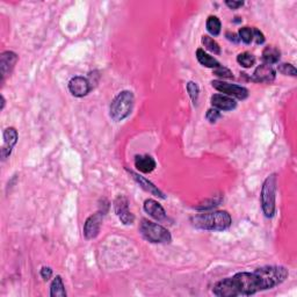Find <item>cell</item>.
I'll return each mask as SVG.
<instances>
[{
  "instance_id": "obj_1",
  "label": "cell",
  "mask_w": 297,
  "mask_h": 297,
  "mask_svg": "<svg viewBox=\"0 0 297 297\" xmlns=\"http://www.w3.org/2000/svg\"><path fill=\"white\" fill-rule=\"evenodd\" d=\"M289 272L283 266H264L254 272H239L231 278L223 279L213 288L218 297L251 296L263 290L273 289L288 279Z\"/></svg>"
},
{
  "instance_id": "obj_2",
  "label": "cell",
  "mask_w": 297,
  "mask_h": 297,
  "mask_svg": "<svg viewBox=\"0 0 297 297\" xmlns=\"http://www.w3.org/2000/svg\"><path fill=\"white\" fill-rule=\"evenodd\" d=\"M191 222L193 227L201 230L224 231L230 228L232 218L227 210H218V212L202 213L193 216Z\"/></svg>"
},
{
  "instance_id": "obj_3",
  "label": "cell",
  "mask_w": 297,
  "mask_h": 297,
  "mask_svg": "<svg viewBox=\"0 0 297 297\" xmlns=\"http://www.w3.org/2000/svg\"><path fill=\"white\" fill-rule=\"evenodd\" d=\"M135 97L132 91H122L114 98L109 107V115L115 122H121L132 114Z\"/></svg>"
},
{
  "instance_id": "obj_4",
  "label": "cell",
  "mask_w": 297,
  "mask_h": 297,
  "mask_svg": "<svg viewBox=\"0 0 297 297\" xmlns=\"http://www.w3.org/2000/svg\"><path fill=\"white\" fill-rule=\"evenodd\" d=\"M276 186H278V177L275 173H273L266 178L263 183V188H261V209L267 218H272L275 215Z\"/></svg>"
},
{
  "instance_id": "obj_5",
  "label": "cell",
  "mask_w": 297,
  "mask_h": 297,
  "mask_svg": "<svg viewBox=\"0 0 297 297\" xmlns=\"http://www.w3.org/2000/svg\"><path fill=\"white\" fill-rule=\"evenodd\" d=\"M139 232L145 240L153 244H168L172 240L171 232L167 229L145 218L139 223Z\"/></svg>"
},
{
  "instance_id": "obj_6",
  "label": "cell",
  "mask_w": 297,
  "mask_h": 297,
  "mask_svg": "<svg viewBox=\"0 0 297 297\" xmlns=\"http://www.w3.org/2000/svg\"><path fill=\"white\" fill-rule=\"evenodd\" d=\"M212 86L216 91L221 92L224 96L230 98H236L238 100H245L248 97V90L244 86L230 84V82H225L223 80H213Z\"/></svg>"
},
{
  "instance_id": "obj_7",
  "label": "cell",
  "mask_w": 297,
  "mask_h": 297,
  "mask_svg": "<svg viewBox=\"0 0 297 297\" xmlns=\"http://www.w3.org/2000/svg\"><path fill=\"white\" fill-rule=\"evenodd\" d=\"M17 139H19V133H17L16 128H6L4 133H2V145L1 150H0V157H1L2 162H5L11 156L12 151L17 143Z\"/></svg>"
},
{
  "instance_id": "obj_8",
  "label": "cell",
  "mask_w": 297,
  "mask_h": 297,
  "mask_svg": "<svg viewBox=\"0 0 297 297\" xmlns=\"http://www.w3.org/2000/svg\"><path fill=\"white\" fill-rule=\"evenodd\" d=\"M114 210L118 219L124 225H132L135 222V215L129 210V201L126 197L120 195L114 201Z\"/></svg>"
},
{
  "instance_id": "obj_9",
  "label": "cell",
  "mask_w": 297,
  "mask_h": 297,
  "mask_svg": "<svg viewBox=\"0 0 297 297\" xmlns=\"http://www.w3.org/2000/svg\"><path fill=\"white\" fill-rule=\"evenodd\" d=\"M103 216H105V214L102 212H98L86 219L84 224V236L86 239L90 240L97 238L100 232L101 225H102Z\"/></svg>"
},
{
  "instance_id": "obj_10",
  "label": "cell",
  "mask_w": 297,
  "mask_h": 297,
  "mask_svg": "<svg viewBox=\"0 0 297 297\" xmlns=\"http://www.w3.org/2000/svg\"><path fill=\"white\" fill-rule=\"evenodd\" d=\"M91 90H92L91 84H90V82H88L87 78L77 76L70 79L69 91L73 97H77V98L86 97L88 93H90Z\"/></svg>"
},
{
  "instance_id": "obj_11",
  "label": "cell",
  "mask_w": 297,
  "mask_h": 297,
  "mask_svg": "<svg viewBox=\"0 0 297 297\" xmlns=\"http://www.w3.org/2000/svg\"><path fill=\"white\" fill-rule=\"evenodd\" d=\"M19 61V56L13 51H5L0 55V71H1V82H5L6 77L12 73L14 66Z\"/></svg>"
},
{
  "instance_id": "obj_12",
  "label": "cell",
  "mask_w": 297,
  "mask_h": 297,
  "mask_svg": "<svg viewBox=\"0 0 297 297\" xmlns=\"http://www.w3.org/2000/svg\"><path fill=\"white\" fill-rule=\"evenodd\" d=\"M276 72L273 69L272 65L261 64L257 69L254 70L253 74H252L251 80L255 82H264V84H271L275 80Z\"/></svg>"
},
{
  "instance_id": "obj_13",
  "label": "cell",
  "mask_w": 297,
  "mask_h": 297,
  "mask_svg": "<svg viewBox=\"0 0 297 297\" xmlns=\"http://www.w3.org/2000/svg\"><path fill=\"white\" fill-rule=\"evenodd\" d=\"M210 102H212V106L214 108L224 112L232 111V109L237 107L236 100H234L233 98L224 96V94H214V96L210 98Z\"/></svg>"
},
{
  "instance_id": "obj_14",
  "label": "cell",
  "mask_w": 297,
  "mask_h": 297,
  "mask_svg": "<svg viewBox=\"0 0 297 297\" xmlns=\"http://www.w3.org/2000/svg\"><path fill=\"white\" fill-rule=\"evenodd\" d=\"M127 171L129 172V174L132 175V179L135 180L136 182H137L138 185H139V187H141V188H143L145 192H148V193H150V194L154 195V197H158L160 198H165L164 194H163V192L160 191L158 187L154 186L153 183L151 182V181H148V179H145L144 177H142V175H139L138 173H135V172H133V171H129V170H127Z\"/></svg>"
},
{
  "instance_id": "obj_15",
  "label": "cell",
  "mask_w": 297,
  "mask_h": 297,
  "mask_svg": "<svg viewBox=\"0 0 297 297\" xmlns=\"http://www.w3.org/2000/svg\"><path fill=\"white\" fill-rule=\"evenodd\" d=\"M144 210L151 217L157 221H164L166 219V212L162 204L152 198H148L144 202Z\"/></svg>"
},
{
  "instance_id": "obj_16",
  "label": "cell",
  "mask_w": 297,
  "mask_h": 297,
  "mask_svg": "<svg viewBox=\"0 0 297 297\" xmlns=\"http://www.w3.org/2000/svg\"><path fill=\"white\" fill-rule=\"evenodd\" d=\"M157 163L148 154H137L135 157V167L142 173H151L156 168Z\"/></svg>"
},
{
  "instance_id": "obj_17",
  "label": "cell",
  "mask_w": 297,
  "mask_h": 297,
  "mask_svg": "<svg viewBox=\"0 0 297 297\" xmlns=\"http://www.w3.org/2000/svg\"><path fill=\"white\" fill-rule=\"evenodd\" d=\"M280 57H281V51L274 46L266 47L263 51V56H261V58H263L264 61V64L267 65L276 64L279 61H280Z\"/></svg>"
},
{
  "instance_id": "obj_18",
  "label": "cell",
  "mask_w": 297,
  "mask_h": 297,
  "mask_svg": "<svg viewBox=\"0 0 297 297\" xmlns=\"http://www.w3.org/2000/svg\"><path fill=\"white\" fill-rule=\"evenodd\" d=\"M197 59L202 66L210 67V69H216V67H218L219 65H221L217 59L214 58L213 56H210L209 53H207L201 48L197 50Z\"/></svg>"
},
{
  "instance_id": "obj_19",
  "label": "cell",
  "mask_w": 297,
  "mask_h": 297,
  "mask_svg": "<svg viewBox=\"0 0 297 297\" xmlns=\"http://www.w3.org/2000/svg\"><path fill=\"white\" fill-rule=\"evenodd\" d=\"M50 296L51 297H66V292H65V286L63 280L59 275L53 279L51 284H50Z\"/></svg>"
},
{
  "instance_id": "obj_20",
  "label": "cell",
  "mask_w": 297,
  "mask_h": 297,
  "mask_svg": "<svg viewBox=\"0 0 297 297\" xmlns=\"http://www.w3.org/2000/svg\"><path fill=\"white\" fill-rule=\"evenodd\" d=\"M206 27H207L208 33H209L210 35H213V36H218L219 33H221V29H222V23L221 21H219V19L217 16H210L207 19Z\"/></svg>"
},
{
  "instance_id": "obj_21",
  "label": "cell",
  "mask_w": 297,
  "mask_h": 297,
  "mask_svg": "<svg viewBox=\"0 0 297 297\" xmlns=\"http://www.w3.org/2000/svg\"><path fill=\"white\" fill-rule=\"evenodd\" d=\"M255 59L254 55H252L251 52H242L239 53L238 56H237V62L242 65L243 67H245V69H249V67H252L255 64Z\"/></svg>"
},
{
  "instance_id": "obj_22",
  "label": "cell",
  "mask_w": 297,
  "mask_h": 297,
  "mask_svg": "<svg viewBox=\"0 0 297 297\" xmlns=\"http://www.w3.org/2000/svg\"><path fill=\"white\" fill-rule=\"evenodd\" d=\"M201 41H202V44L204 46V48H206L207 50H209L210 52H214L215 55H219V53H221V47H219V44L216 42L214 38L208 36V35H203Z\"/></svg>"
},
{
  "instance_id": "obj_23",
  "label": "cell",
  "mask_w": 297,
  "mask_h": 297,
  "mask_svg": "<svg viewBox=\"0 0 297 297\" xmlns=\"http://www.w3.org/2000/svg\"><path fill=\"white\" fill-rule=\"evenodd\" d=\"M187 92H188L193 103L197 105L198 100V96H200V87H198V85L194 82H187Z\"/></svg>"
},
{
  "instance_id": "obj_24",
  "label": "cell",
  "mask_w": 297,
  "mask_h": 297,
  "mask_svg": "<svg viewBox=\"0 0 297 297\" xmlns=\"http://www.w3.org/2000/svg\"><path fill=\"white\" fill-rule=\"evenodd\" d=\"M239 40L243 41L245 44H249L253 41V28H249V27H243L239 29L238 32Z\"/></svg>"
},
{
  "instance_id": "obj_25",
  "label": "cell",
  "mask_w": 297,
  "mask_h": 297,
  "mask_svg": "<svg viewBox=\"0 0 297 297\" xmlns=\"http://www.w3.org/2000/svg\"><path fill=\"white\" fill-rule=\"evenodd\" d=\"M222 202V198H209V200L203 201L202 203H200V206L197 207V209L198 210H208V209H212L214 207H217L219 203Z\"/></svg>"
},
{
  "instance_id": "obj_26",
  "label": "cell",
  "mask_w": 297,
  "mask_h": 297,
  "mask_svg": "<svg viewBox=\"0 0 297 297\" xmlns=\"http://www.w3.org/2000/svg\"><path fill=\"white\" fill-rule=\"evenodd\" d=\"M214 74L219 77V78H223V79H233L232 71L229 70L228 67L223 66V65H219L218 67L214 69Z\"/></svg>"
},
{
  "instance_id": "obj_27",
  "label": "cell",
  "mask_w": 297,
  "mask_h": 297,
  "mask_svg": "<svg viewBox=\"0 0 297 297\" xmlns=\"http://www.w3.org/2000/svg\"><path fill=\"white\" fill-rule=\"evenodd\" d=\"M278 70H279V72L282 73V74H284V76H293V77H295L296 74H297L296 67L294 66V65H292V64H287V63L280 64V65H279Z\"/></svg>"
},
{
  "instance_id": "obj_28",
  "label": "cell",
  "mask_w": 297,
  "mask_h": 297,
  "mask_svg": "<svg viewBox=\"0 0 297 297\" xmlns=\"http://www.w3.org/2000/svg\"><path fill=\"white\" fill-rule=\"evenodd\" d=\"M221 116H222L221 112H219L218 109H216V108L208 109V112H207V114H206V118H207L208 121H209L210 123H215L216 121H217Z\"/></svg>"
},
{
  "instance_id": "obj_29",
  "label": "cell",
  "mask_w": 297,
  "mask_h": 297,
  "mask_svg": "<svg viewBox=\"0 0 297 297\" xmlns=\"http://www.w3.org/2000/svg\"><path fill=\"white\" fill-rule=\"evenodd\" d=\"M253 40L257 44H263L265 42V36H264L263 32H260L257 28H253Z\"/></svg>"
},
{
  "instance_id": "obj_30",
  "label": "cell",
  "mask_w": 297,
  "mask_h": 297,
  "mask_svg": "<svg viewBox=\"0 0 297 297\" xmlns=\"http://www.w3.org/2000/svg\"><path fill=\"white\" fill-rule=\"evenodd\" d=\"M41 276H42L43 280L46 281L50 280L52 276V269L50 268V267H46V266L42 267V268H41Z\"/></svg>"
},
{
  "instance_id": "obj_31",
  "label": "cell",
  "mask_w": 297,
  "mask_h": 297,
  "mask_svg": "<svg viewBox=\"0 0 297 297\" xmlns=\"http://www.w3.org/2000/svg\"><path fill=\"white\" fill-rule=\"evenodd\" d=\"M225 5L228 6L230 10H238V8L242 7L244 5V1H234V0H227L225 1Z\"/></svg>"
},
{
  "instance_id": "obj_32",
  "label": "cell",
  "mask_w": 297,
  "mask_h": 297,
  "mask_svg": "<svg viewBox=\"0 0 297 297\" xmlns=\"http://www.w3.org/2000/svg\"><path fill=\"white\" fill-rule=\"evenodd\" d=\"M227 37H228V40L229 41H231V42H233V43H238L239 42V36L237 34H234V33H227Z\"/></svg>"
},
{
  "instance_id": "obj_33",
  "label": "cell",
  "mask_w": 297,
  "mask_h": 297,
  "mask_svg": "<svg viewBox=\"0 0 297 297\" xmlns=\"http://www.w3.org/2000/svg\"><path fill=\"white\" fill-rule=\"evenodd\" d=\"M4 107H5V98H4V96H1V111L2 109H4Z\"/></svg>"
}]
</instances>
